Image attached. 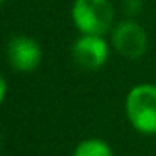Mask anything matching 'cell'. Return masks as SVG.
Instances as JSON below:
<instances>
[{
  "label": "cell",
  "mask_w": 156,
  "mask_h": 156,
  "mask_svg": "<svg viewBox=\"0 0 156 156\" xmlns=\"http://www.w3.org/2000/svg\"><path fill=\"white\" fill-rule=\"evenodd\" d=\"M71 20L81 35H102L116 24V9L111 0H74Z\"/></svg>",
  "instance_id": "obj_1"
},
{
  "label": "cell",
  "mask_w": 156,
  "mask_h": 156,
  "mask_svg": "<svg viewBox=\"0 0 156 156\" xmlns=\"http://www.w3.org/2000/svg\"><path fill=\"white\" fill-rule=\"evenodd\" d=\"M126 116L143 134H156V86L138 84L126 96Z\"/></svg>",
  "instance_id": "obj_2"
},
{
  "label": "cell",
  "mask_w": 156,
  "mask_h": 156,
  "mask_svg": "<svg viewBox=\"0 0 156 156\" xmlns=\"http://www.w3.org/2000/svg\"><path fill=\"white\" fill-rule=\"evenodd\" d=\"M109 34L112 49L126 59H141L148 51V34L136 19H122L116 22Z\"/></svg>",
  "instance_id": "obj_3"
},
{
  "label": "cell",
  "mask_w": 156,
  "mask_h": 156,
  "mask_svg": "<svg viewBox=\"0 0 156 156\" xmlns=\"http://www.w3.org/2000/svg\"><path fill=\"white\" fill-rule=\"evenodd\" d=\"M71 57L82 71H99L109 59V44L102 35H79L71 47Z\"/></svg>",
  "instance_id": "obj_4"
},
{
  "label": "cell",
  "mask_w": 156,
  "mask_h": 156,
  "mask_svg": "<svg viewBox=\"0 0 156 156\" xmlns=\"http://www.w3.org/2000/svg\"><path fill=\"white\" fill-rule=\"evenodd\" d=\"M5 55L15 72L27 74V72H34L41 66L44 52H42L41 44L34 37L20 34L9 39Z\"/></svg>",
  "instance_id": "obj_5"
},
{
  "label": "cell",
  "mask_w": 156,
  "mask_h": 156,
  "mask_svg": "<svg viewBox=\"0 0 156 156\" xmlns=\"http://www.w3.org/2000/svg\"><path fill=\"white\" fill-rule=\"evenodd\" d=\"M74 156H114L112 148L99 138H89L81 141L74 149Z\"/></svg>",
  "instance_id": "obj_6"
},
{
  "label": "cell",
  "mask_w": 156,
  "mask_h": 156,
  "mask_svg": "<svg viewBox=\"0 0 156 156\" xmlns=\"http://www.w3.org/2000/svg\"><path fill=\"white\" fill-rule=\"evenodd\" d=\"M144 9V0H121V10L126 19H136Z\"/></svg>",
  "instance_id": "obj_7"
},
{
  "label": "cell",
  "mask_w": 156,
  "mask_h": 156,
  "mask_svg": "<svg viewBox=\"0 0 156 156\" xmlns=\"http://www.w3.org/2000/svg\"><path fill=\"white\" fill-rule=\"evenodd\" d=\"M5 96H7V81H5L4 74L0 72V106L5 101Z\"/></svg>",
  "instance_id": "obj_8"
},
{
  "label": "cell",
  "mask_w": 156,
  "mask_h": 156,
  "mask_svg": "<svg viewBox=\"0 0 156 156\" xmlns=\"http://www.w3.org/2000/svg\"><path fill=\"white\" fill-rule=\"evenodd\" d=\"M4 4H5V0H0V7H2Z\"/></svg>",
  "instance_id": "obj_9"
},
{
  "label": "cell",
  "mask_w": 156,
  "mask_h": 156,
  "mask_svg": "<svg viewBox=\"0 0 156 156\" xmlns=\"http://www.w3.org/2000/svg\"><path fill=\"white\" fill-rule=\"evenodd\" d=\"M0 143H2V134H0Z\"/></svg>",
  "instance_id": "obj_10"
}]
</instances>
